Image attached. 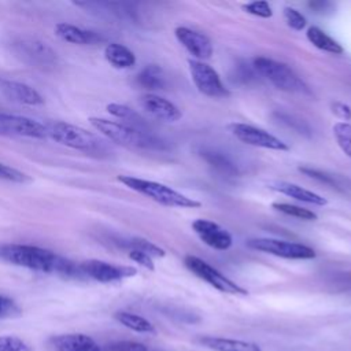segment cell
<instances>
[{"label": "cell", "mask_w": 351, "mask_h": 351, "mask_svg": "<svg viewBox=\"0 0 351 351\" xmlns=\"http://www.w3.org/2000/svg\"><path fill=\"white\" fill-rule=\"evenodd\" d=\"M192 229L199 236V239L210 248H214L218 251H226L232 247L233 239L230 233L225 228H222L221 225L210 219H204V218L195 219L192 222Z\"/></svg>", "instance_id": "cell-13"}, {"label": "cell", "mask_w": 351, "mask_h": 351, "mask_svg": "<svg viewBox=\"0 0 351 351\" xmlns=\"http://www.w3.org/2000/svg\"><path fill=\"white\" fill-rule=\"evenodd\" d=\"M333 136L337 141L340 149L351 158V123L348 122H336L332 128Z\"/></svg>", "instance_id": "cell-29"}, {"label": "cell", "mask_w": 351, "mask_h": 351, "mask_svg": "<svg viewBox=\"0 0 351 351\" xmlns=\"http://www.w3.org/2000/svg\"><path fill=\"white\" fill-rule=\"evenodd\" d=\"M243 10L254 16L259 18H270L273 15V10L267 1L258 0V1H251L243 5Z\"/></svg>", "instance_id": "cell-33"}, {"label": "cell", "mask_w": 351, "mask_h": 351, "mask_svg": "<svg viewBox=\"0 0 351 351\" xmlns=\"http://www.w3.org/2000/svg\"><path fill=\"white\" fill-rule=\"evenodd\" d=\"M49 344L55 351H100L99 344L84 333H63L52 336Z\"/></svg>", "instance_id": "cell-18"}, {"label": "cell", "mask_w": 351, "mask_h": 351, "mask_svg": "<svg viewBox=\"0 0 351 351\" xmlns=\"http://www.w3.org/2000/svg\"><path fill=\"white\" fill-rule=\"evenodd\" d=\"M202 158L213 167L215 169L218 173L225 174L228 177H234L237 176V167L234 166V163L230 160L229 156H226L222 152H218L215 149H203L200 152Z\"/></svg>", "instance_id": "cell-25"}, {"label": "cell", "mask_w": 351, "mask_h": 351, "mask_svg": "<svg viewBox=\"0 0 351 351\" xmlns=\"http://www.w3.org/2000/svg\"><path fill=\"white\" fill-rule=\"evenodd\" d=\"M0 93L8 100L25 106H41L44 97L30 85L0 77Z\"/></svg>", "instance_id": "cell-15"}, {"label": "cell", "mask_w": 351, "mask_h": 351, "mask_svg": "<svg viewBox=\"0 0 351 351\" xmlns=\"http://www.w3.org/2000/svg\"><path fill=\"white\" fill-rule=\"evenodd\" d=\"M80 269L85 278H90L103 284L117 282L137 274V270L132 266L112 265L99 259H88L80 262Z\"/></svg>", "instance_id": "cell-11"}, {"label": "cell", "mask_w": 351, "mask_h": 351, "mask_svg": "<svg viewBox=\"0 0 351 351\" xmlns=\"http://www.w3.org/2000/svg\"><path fill=\"white\" fill-rule=\"evenodd\" d=\"M22 314L21 307L8 296L0 295V318H16Z\"/></svg>", "instance_id": "cell-34"}, {"label": "cell", "mask_w": 351, "mask_h": 351, "mask_svg": "<svg viewBox=\"0 0 351 351\" xmlns=\"http://www.w3.org/2000/svg\"><path fill=\"white\" fill-rule=\"evenodd\" d=\"M299 170H300L302 173H304L307 177H311V178L319 180L321 182H325V184L335 185V181H333L329 176L324 174V173H322V171H319V170H315V169H311V167H299Z\"/></svg>", "instance_id": "cell-39"}, {"label": "cell", "mask_w": 351, "mask_h": 351, "mask_svg": "<svg viewBox=\"0 0 351 351\" xmlns=\"http://www.w3.org/2000/svg\"><path fill=\"white\" fill-rule=\"evenodd\" d=\"M0 77H1V75H0Z\"/></svg>", "instance_id": "cell-40"}, {"label": "cell", "mask_w": 351, "mask_h": 351, "mask_svg": "<svg viewBox=\"0 0 351 351\" xmlns=\"http://www.w3.org/2000/svg\"><path fill=\"white\" fill-rule=\"evenodd\" d=\"M330 108H332V112L337 118L343 119V122H347V121L351 119V107L347 106L346 103H343V101H332Z\"/></svg>", "instance_id": "cell-38"}, {"label": "cell", "mask_w": 351, "mask_h": 351, "mask_svg": "<svg viewBox=\"0 0 351 351\" xmlns=\"http://www.w3.org/2000/svg\"><path fill=\"white\" fill-rule=\"evenodd\" d=\"M104 58L115 69H130L136 63L134 53L128 47L118 43L106 45Z\"/></svg>", "instance_id": "cell-21"}, {"label": "cell", "mask_w": 351, "mask_h": 351, "mask_svg": "<svg viewBox=\"0 0 351 351\" xmlns=\"http://www.w3.org/2000/svg\"><path fill=\"white\" fill-rule=\"evenodd\" d=\"M232 134L241 143L258 148L273 149V151H288L289 147L278 137L273 136L271 133L241 122H234L229 125Z\"/></svg>", "instance_id": "cell-10"}, {"label": "cell", "mask_w": 351, "mask_h": 351, "mask_svg": "<svg viewBox=\"0 0 351 351\" xmlns=\"http://www.w3.org/2000/svg\"><path fill=\"white\" fill-rule=\"evenodd\" d=\"M115 243L122 247V248H128L130 250H137V251H143L145 254H148L149 256H156V258H162L166 255V251L163 248H160L159 245L154 244L149 240L141 239V237H132V239H117Z\"/></svg>", "instance_id": "cell-27"}, {"label": "cell", "mask_w": 351, "mask_h": 351, "mask_svg": "<svg viewBox=\"0 0 351 351\" xmlns=\"http://www.w3.org/2000/svg\"><path fill=\"white\" fill-rule=\"evenodd\" d=\"M0 134L45 138L48 137V129L36 119L22 115L0 112Z\"/></svg>", "instance_id": "cell-12"}, {"label": "cell", "mask_w": 351, "mask_h": 351, "mask_svg": "<svg viewBox=\"0 0 351 351\" xmlns=\"http://www.w3.org/2000/svg\"><path fill=\"white\" fill-rule=\"evenodd\" d=\"M48 136L56 143L69 148L95 155L104 156L110 152L108 145L95 133L67 122H53L47 126Z\"/></svg>", "instance_id": "cell-4"}, {"label": "cell", "mask_w": 351, "mask_h": 351, "mask_svg": "<svg viewBox=\"0 0 351 351\" xmlns=\"http://www.w3.org/2000/svg\"><path fill=\"white\" fill-rule=\"evenodd\" d=\"M138 101L145 112L159 121L176 122L182 117L180 108L174 103L155 93H145L140 96Z\"/></svg>", "instance_id": "cell-16"}, {"label": "cell", "mask_w": 351, "mask_h": 351, "mask_svg": "<svg viewBox=\"0 0 351 351\" xmlns=\"http://www.w3.org/2000/svg\"><path fill=\"white\" fill-rule=\"evenodd\" d=\"M129 258L133 261V262H136V263H138L140 266H143V267H145V269H148V270H155V265H154V261H152V256H149L148 254H145V252H143V251H137V250H130L129 251Z\"/></svg>", "instance_id": "cell-36"}, {"label": "cell", "mask_w": 351, "mask_h": 351, "mask_svg": "<svg viewBox=\"0 0 351 351\" xmlns=\"http://www.w3.org/2000/svg\"><path fill=\"white\" fill-rule=\"evenodd\" d=\"M247 247L255 251L270 254L284 259H313L315 258V251L302 243L287 241L271 237H256L247 241Z\"/></svg>", "instance_id": "cell-8"}, {"label": "cell", "mask_w": 351, "mask_h": 351, "mask_svg": "<svg viewBox=\"0 0 351 351\" xmlns=\"http://www.w3.org/2000/svg\"><path fill=\"white\" fill-rule=\"evenodd\" d=\"M53 32L60 40L71 44H78V45H95L104 41V37L100 36L99 33L93 30L82 29L80 26H75L67 22L56 23Z\"/></svg>", "instance_id": "cell-17"}, {"label": "cell", "mask_w": 351, "mask_h": 351, "mask_svg": "<svg viewBox=\"0 0 351 351\" xmlns=\"http://www.w3.org/2000/svg\"><path fill=\"white\" fill-rule=\"evenodd\" d=\"M174 34L178 40V43L192 55L196 58V60L203 62L204 59H210L213 55V43L211 40L193 29H189L186 26H178L174 30Z\"/></svg>", "instance_id": "cell-14"}, {"label": "cell", "mask_w": 351, "mask_h": 351, "mask_svg": "<svg viewBox=\"0 0 351 351\" xmlns=\"http://www.w3.org/2000/svg\"><path fill=\"white\" fill-rule=\"evenodd\" d=\"M254 67H248V64L241 63L236 66V71H234V81L237 82H243V84H248L251 80H254L255 74H254Z\"/></svg>", "instance_id": "cell-37"}, {"label": "cell", "mask_w": 351, "mask_h": 351, "mask_svg": "<svg viewBox=\"0 0 351 351\" xmlns=\"http://www.w3.org/2000/svg\"><path fill=\"white\" fill-rule=\"evenodd\" d=\"M252 67L259 75L270 81L280 90L289 93H308V88L304 81L282 62L258 56L254 59Z\"/></svg>", "instance_id": "cell-6"}, {"label": "cell", "mask_w": 351, "mask_h": 351, "mask_svg": "<svg viewBox=\"0 0 351 351\" xmlns=\"http://www.w3.org/2000/svg\"><path fill=\"white\" fill-rule=\"evenodd\" d=\"M271 207L278 213H282L285 215H289V217H293V218H298L302 221H315L318 218V215L314 211L300 207V206H296V204H291V203L274 202L271 204Z\"/></svg>", "instance_id": "cell-28"}, {"label": "cell", "mask_w": 351, "mask_h": 351, "mask_svg": "<svg viewBox=\"0 0 351 351\" xmlns=\"http://www.w3.org/2000/svg\"><path fill=\"white\" fill-rule=\"evenodd\" d=\"M284 19H285L287 25L291 29L296 30V32L303 30L306 27V25H307L306 18L298 10H295L292 7H285L284 8Z\"/></svg>", "instance_id": "cell-32"}, {"label": "cell", "mask_w": 351, "mask_h": 351, "mask_svg": "<svg viewBox=\"0 0 351 351\" xmlns=\"http://www.w3.org/2000/svg\"><path fill=\"white\" fill-rule=\"evenodd\" d=\"M200 346L211 351H262V348L252 341L215 337V336H202L197 340Z\"/></svg>", "instance_id": "cell-20"}, {"label": "cell", "mask_w": 351, "mask_h": 351, "mask_svg": "<svg viewBox=\"0 0 351 351\" xmlns=\"http://www.w3.org/2000/svg\"><path fill=\"white\" fill-rule=\"evenodd\" d=\"M137 82L140 86L149 89V90H156V89H163L166 85V78L163 69L158 64H147L138 74H137Z\"/></svg>", "instance_id": "cell-24"}, {"label": "cell", "mask_w": 351, "mask_h": 351, "mask_svg": "<svg viewBox=\"0 0 351 351\" xmlns=\"http://www.w3.org/2000/svg\"><path fill=\"white\" fill-rule=\"evenodd\" d=\"M307 40L318 49L328 52V53H333V55H340L343 53V47L330 36H328L322 29H319L318 26H310L307 29Z\"/></svg>", "instance_id": "cell-23"}, {"label": "cell", "mask_w": 351, "mask_h": 351, "mask_svg": "<svg viewBox=\"0 0 351 351\" xmlns=\"http://www.w3.org/2000/svg\"><path fill=\"white\" fill-rule=\"evenodd\" d=\"M0 180L7 182H16V184H26L32 181V178L23 171L1 162H0Z\"/></svg>", "instance_id": "cell-30"}, {"label": "cell", "mask_w": 351, "mask_h": 351, "mask_svg": "<svg viewBox=\"0 0 351 351\" xmlns=\"http://www.w3.org/2000/svg\"><path fill=\"white\" fill-rule=\"evenodd\" d=\"M107 111L111 115L122 119L125 125H128L133 129H137V130H141V132H149L147 121L137 111H134L133 108H130L125 104L110 103V104H107Z\"/></svg>", "instance_id": "cell-22"}, {"label": "cell", "mask_w": 351, "mask_h": 351, "mask_svg": "<svg viewBox=\"0 0 351 351\" xmlns=\"http://www.w3.org/2000/svg\"><path fill=\"white\" fill-rule=\"evenodd\" d=\"M0 351H33V350L21 337L0 336Z\"/></svg>", "instance_id": "cell-31"}, {"label": "cell", "mask_w": 351, "mask_h": 351, "mask_svg": "<svg viewBox=\"0 0 351 351\" xmlns=\"http://www.w3.org/2000/svg\"><path fill=\"white\" fill-rule=\"evenodd\" d=\"M117 180L122 182L132 191H136L151 200L166 206V207H180V208H197L202 206L199 200L188 197L186 195L156 181L144 180L133 176H118Z\"/></svg>", "instance_id": "cell-5"}, {"label": "cell", "mask_w": 351, "mask_h": 351, "mask_svg": "<svg viewBox=\"0 0 351 351\" xmlns=\"http://www.w3.org/2000/svg\"><path fill=\"white\" fill-rule=\"evenodd\" d=\"M189 73L197 90L208 97H226L230 95L229 89L222 84L218 73L207 63L189 59Z\"/></svg>", "instance_id": "cell-9"}, {"label": "cell", "mask_w": 351, "mask_h": 351, "mask_svg": "<svg viewBox=\"0 0 351 351\" xmlns=\"http://www.w3.org/2000/svg\"><path fill=\"white\" fill-rule=\"evenodd\" d=\"M7 49L19 62L29 67L52 71L59 66V56L56 51L41 38L32 34H11L5 40Z\"/></svg>", "instance_id": "cell-1"}, {"label": "cell", "mask_w": 351, "mask_h": 351, "mask_svg": "<svg viewBox=\"0 0 351 351\" xmlns=\"http://www.w3.org/2000/svg\"><path fill=\"white\" fill-rule=\"evenodd\" d=\"M114 318L122 324L123 326L138 332V333H156V329L154 326V324L151 321H148L147 318L134 314V313H129V311H117L114 314Z\"/></svg>", "instance_id": "cell-26"}, {"label": "cell", "mask_w": 351, "mask_h": 351, "mask_svg": "<svg viewBox=\"0 0 351 351\" xmlns=\"http://www.w3.org/2000/svg\"><path fill=\"white\" fill-rule=\"evenodd\" d=\"M0 259L34 271L56 274L62 256L41 247L7 243L0 244Z\"/></svg>", "instance_id": "cell-3"}, {"label": "cell", "mask_w": 351, "mask_h": 351, "mask_svg": "<svg viewBox=\"0 0 351 351\" xmlns=\"http://www.w3.org/2000/svg\"><path fill=\"white\" fill-rule=\"evenodd\" d=\"M107 351H148L147 346L132 340L112 341L107 346Z\"/></svg>", "instance_id": "cell-35"}, {"label": "cell", "mask_w": 351, "mask_h": 351, "mask_svg": "<svg viewBox=\"0 0 351 351\" xmlns=\"http://www.w3.org/2000/svg\"><path fill=\"white\" fill-rule=\"evenodd\" d=\"M269 188L280 192L285 196H289L298 202L302 203H307V204H314V206H325L328 204V200L325 197H322L321 195L308 191L298 184L293 182H287V181H274L271 184H269Z\"/></svg>", "instance_id": "cell-19"}, {"label": "cell", "mask_w": 351, "mask_h": 351, "mask_svg": "<svg viewBox=\"0 0 351 351\" xmlns=\"http://www.w3.org/2000/svg\"><path fill=\"white\" fill-rule=\"evenodd\" d=\"M89 123L101 133L107 140L119 144L128 148L136 149H151V151H162L166 148L163 140L158 138L151 132H141L133 129L125 123H119L115 121H110L106 118L90 117Z\"/></svg>", "instance_id": "cell-2"}, {"label": "cell", "mask_w": 351, "mask_h": 351, "mask_svg": "<svg viewBox=\"0 0 351 351\" xmlns=\"http://www.w3.org/2000/svg\"><path fill=\"white\" fill-rule=\"evenodd\" d=\"M184 263L189 271H192L196 277L210 284L213 288H215L219 292L229 293V295H248V291L243 288L241 285L236 284L230 278H228L225 274H222L219 270L213 267L206 261L195 256V255H186L184 258Z\"/></svg>", "instance_id": "cell-7"}]
</instances>
